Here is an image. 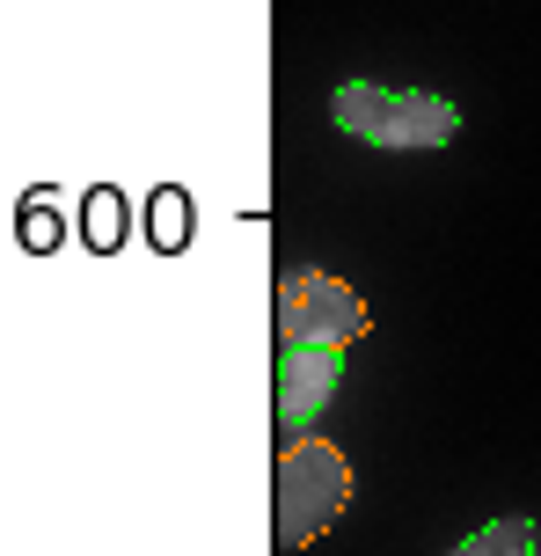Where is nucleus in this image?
<instances>
[{
  "label": "nucleus",
  "instance_id": "4",
  "mask_svg": "<svg viewBox=\"0 0 541 556\" xmlns=\"http://www.w3.org/2000/svg\"><path fill=\"white\" fill-rule=\"evenodd\" d=\"M344 381V352L337 344H279V440H308V425L330 410V395Z\"/></svg>",
  "mask_w": 541,
  "mask_h": 556
},
{
  "label": "nucleus",
  "instance_id": "2",
  "mask_svg": "<svg viewBox=\"0 0 541 556\" xmlns=\"http://www.w3.org/2000/svg\"><path fill=\"white\" fill-rule=\"evenodd\" d=\"M344 505H351V469H344L337 446L314 440V432L308 440H285L279 446V505H271L279 549H308Z\"/></svg>",
  "mask_w": 541,
  "mask_h": 556
},
{
  "label": "nucleus",
  "instance_id": "5",
  "mask_svg": "<svg viewBox=\"0 0 541 556\" xmlns=\"http://www.w3.org/2000/svg\"><path fill=\"white\" fill-rule=\"evenodd\" d=\"M447 556H541V542H534V520H490Z\"/></svg>",
  "mask_w": 541,
  "mask_h": 556
},
{
  "label": "nucleus",
  "instance_id": "6",
  "mask_svg": "<svg viewBox=\"0 0 541 556\" xmlns=\"http://www.w3.org/2000/svg\"><path fill=\"white\" fill-rule=\"evenodd\" d=\"M117 235H125L117 191H88V242H95V250H117Z\"/></svg>",
  "mask_w": 541,
  "mask_h": 556
},
{
  "label": "nucleus",
  "instance_id": "3",
  "mask_svg": "<svg viewBox=\"0 0 541 556\" xmlns=\"http://www.w3.org/2000/svg\"><path fill=\"white\" fill-rule=\"evenodd\" d=\"M271 315H279V344H351L366 330V301L330 271H285Z\"/></svg>",
  "mask_w": 541,
  "mask_h": 556
},
{
  "label": "nucleus",
  "instance_id": "1",
  "mask_svg": "<svg viewBox=\"0 0 541 556\" xmlns=\"http://www.w3.org/2000/svg\"><path fill=\"white\" fill-rule=\"evenodd\" d=\"M330 117H337L351 139L366 147H447L461 132V111L447 96H425V88H381V81H344L330 96Z\"/></svg>",
  "mask_w": 541,
  "mask_h": 556
},
{
  "label": "nucleus",
  "instance_id": "7",
  "mask_svg": "<svg viewBox=\"0 0 541 556\" xmlns=\"http://www.w3.org/2000/svg\"><path fill=\"white\" fill-rule=\"evenodd\" d=\"M154 220H162V235H154V242H162V250H183V220H191V205H183V198H154Z\"/></svg>",
  "mask_w": 541,
  "mask_h": 556
}]
</instances>
